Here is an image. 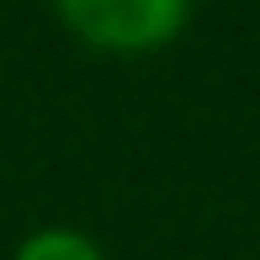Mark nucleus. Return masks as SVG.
<instances>
[{
  "mask_svg": "<svg viewBox=\"0 0 260 260\" xmlns=\"http://www.w3.org/2000/svg\"><path fill=\"white\" fill-rule=\"evenodd\" d=\"M11 260H106L101 244L80 229H64V223H48V229H32L27 239L16 244Z\"/></svg>",
  "mask_w": 260,
  "mask_h": 260,
  "instance_id": "obj_2",
  "label": "nucleus"
},
{
  "mask_svg": "<svg viewBox=\"0 0 260 260\" xmlns=\"http://www.w3.org/2000/svg\"><path fill=\"white\" fill-rule=\"evenodd\" d=\"M53 16L69 38L96 53H159L191 21V0H53Z\"/></svg>",
  "mask_w": 260,
  "mask_h": 260,
  "instance_id": "obj_1",
  "label": "nucleus"
}]
</instances>
